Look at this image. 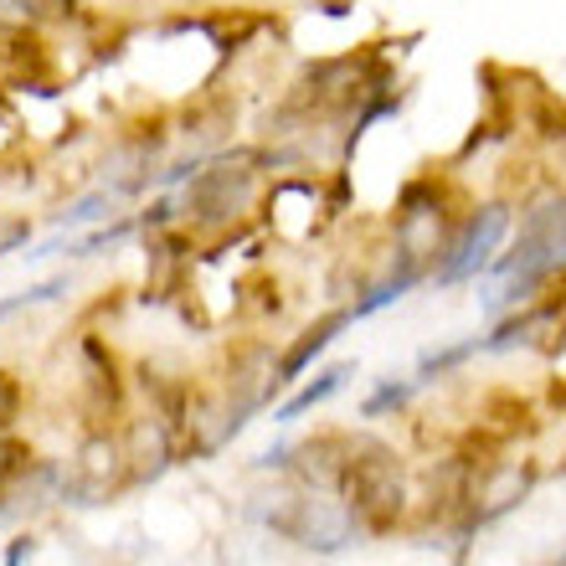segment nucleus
<instances>
[{
	"instance_id": "obj_1",
	"label": "nucleus",
	"mask_w": 566,
	"mask_h": 566,
	"mask_svg": "<svg viewBox=\"0 0 566 566\" xmlns=\"http://www.w3.org/2000/svg\"><path fill=\"white\" fill-rule=\"evenodd\" d=\"M335 490L356 521H366L371 531H387L397 515H402V463L391 459V448L381 443H356L350 453L340 459V474H335Z\"/></svg>"
},
{
	"instance_id": "obj_5",
	"label": "nucleus",
	"mask_w": 566,
	"mask_h": 566,
	"mask_svg": "<svg viewBox=\"0 0 566 566\" xmlns=\"http://www.w3.org/2000/svg\"><path fill=\"white\" fill-rule=\"evenodd\" d=\"M289 531L314 552H340L345 541L356 536V510L345 500H329V494H310V500H298Z\"/></svg>"
},
{
	"instance_id": "obj_16",
	"label": "nucleus",
	"mask_w": 566,
	"mask_h": 566,
	"mask_svg": "<svg viewBox=\"0 0 566 566\" xmlns=\"http://www.w3.org/2000/svg\"><path fill=\"white\" fill-rule=\"evenodd\" d=\"M31 562V536L11 541V552H6V566H27Z\"/></svg>"
},
{
	"instance_id": "obj_8",
	"label": "nucleus",
	"mask_w": 566,
	"mask_h": 566,
	"mask_svg": "<svg viewBox=\"0 0 566 566\" xmlns=\"http://www.w3.org/2000/svg\"><path fill=\"white\" fill-rule=\"evenodd\" d=\"M345 376H350V366H329V371H319V381H310V387H298L289 402L273 412L279 422H294V418H304V412H314L319 402H329L335 391L345 387Z\"/></svg>"
},
{
	"instance_id": "obj_4",
	"label": "nucleus",
	"mask_w": 566,
	"mask_h": 566,
	"mask_svg": "<svg viewBox=\"0 0 566 566\" xmlns=\"http://www.w3.org/2000/svg\"><path fill=\"white\" fill-rule=\"evenodd\" d=\"M129 474V448L124 438H108V432H93L88 443L77 448V474H73V494L83 505H98L108 494L119 490Z\"/></svg>"
},
{
	"instance_id": "obj_13",
	"label": "nucleus",
	"mask_w": 566,
	"mask_h": 566,
	"mask_svg": "<svg viewBox=\"0 0 566 566\" xmlns=\"http://www.w3.org/2000/svg\"><path fill=\"white\" fill-rule=\"evenodd\" d=\"M104 207H114V191H98V196H88V201H77L62 222L73 227V222H93V217H104Z\"/></svg>"
},
{
	"instance_id": "obj_6",
	"label": "nucleus",
	"mask_w": 566,
	"mask_h": 566,
	"mask_svg": "<svg viewBox=\"0 0 566 566\" xmlns=\"http://www.w3.org/2000/svg\"><path fill=\"white\" fill-rule=\"evenodd\" d=\"M356 319H360L356 310H335V314H325L319 325H310V329H304V335H298V340H294V350H289V356H283L279 366H273V381H269V391H279V387H289V381H298V376H304V366H310V360L319 356V350H325V345L335 340V335H340L345 325H356Z\"/></svg>"
},
{
	"instance_id": "obj_12",
	"label": "nucleus",
	"mask_w": 566,
	"mask_h": 566,
	"mask_svg": "<svg viewBox=\"0 0 566 566\" xmlns=\"http://www.w3.org/2000/svg\"><path fill=\"white\" fill-rule=\"evenodd\" d=\"M407 391H412V387H402V381H387V387L376 391V397H371L366 407H360V412H366V418H381V412H391V407H402V402H407Z\"/></svg>"
},
{
	"instance_id": "obj_11",
	"label": "nucleus",
	"mask_w": 566,
	"mask_h": 566,
	"mask_svg": "<svg viewBox=\"0 0 566 566\" xmlns=\"http://www.w3.org/2000/svg\"><path fill=\"white\" fill-rule=\"evenodd\" d=\"M15 418H21V381L0 371V432L11 428Z\"/></svg>"
},
{
	"instance_id": "obj_14",
	"label": "nucleus",
	"mask_w": 566,
	"mask_h": 566,
	"mask_svg": "<svg viewBox=\"0 0 566 566\" xmlns=\"http://www.w3.org/2000/svg\"><path fill=\"white\" fill-rule=\"evenodd\" d=\"M27 238H31V227L21 222V217H0V253H11V248H21Z\"/></svg>"
},
{
	"instance_id": "obj_3",
	"label": "nucleus",
	"mask_w": 566,
	"mask_h": 566,
	"mask_svg": "<svg viewBox=\"0 0 566 566\" xmlns=\"http://www.w3.org/2000/svg\"><path fill=\"white\" fill-rule=\"evenodd\" d=\"M253 170H232V165H211L201 170L186 196V211H191L196 222H232L242 211L253 207Z\"/></svg>"
},
{
	"instance_id": "obj_7",
	"label": "nucleus",
	"mask_w": 566,
	"mask_h": 566,
	"mask_svg": "<svg viewBox=\"0 0 566 566\" xmlns=\"http://www.w3.org/2000/svg\"><path fill=\"white\" fill-rule=\"evenodd\" d=\"M124 448H129V474L145 484V479H160L165 463H170V428L165 422H129V432H124Z\"/></svg>"
},
{
	"instance_id": "obj_10",
	"label": "nucleus",
	"mask_w": 566,
	"mask_h": 566,
	"mask_svg": "<svg viewBox=\"0 0 566 566\" xmlns=\"http://www.w3.org/2000/svg\"><path fill=\"white\" fill-rule=\"evenodd\" d=\"M62 289H67V279H46V283H36V289H27V294L0 298V319H6V314H15V310H27V304H46V298H57Z\"/></svg>"
},
{
	"instance_id": "obj_9",
	"label": "nucleus",
	"mask_w": 566,
	"mask_h": 566,
	"mask_svg": "<svg viewBox=\"0 0 566 566\" xmlns=\"http://www.w3.org/2000/svg\"><path fill=\"white\" fill-rule=\"evenodd\" d=\"M27 469H31V448L21 443V438H6V432H0V500L15 490V479L27 474Z\"/></svg>"
},
{
	"instance_id": "obj_15",
	"label": "nucleus",
	"mask_w": 566,
	"mask_h": 566,
	"mask_svg": "<svg viewBox=\"0 0 566 566\" xmlns=\"http://www.w3.org/2000/svg\"><path fill=\"white\" fill-rule=\"evenodd\" d=\"M31 15H73L77 0H21Z\"/></svg>"
},
{
	"instance_id": "obj_2",
	"label": "nucleus",
	"mask_w": 566,
	"mask_h": 566,
	"mask_svg": "<svg viewBox=\"0 0 566 566\" xmlns=\"http://www.w3.org/2000/svg\"><path fill=\"white\" fill-rule=\"evenodd\" d=\"M510 227V211L505 207H484L474 211L469 222H463V232L453 242H448L443 263H438V283H459V279H474L484 263H490V253L500 248V238H505Z\"/></svg>"
}]
</instances>
